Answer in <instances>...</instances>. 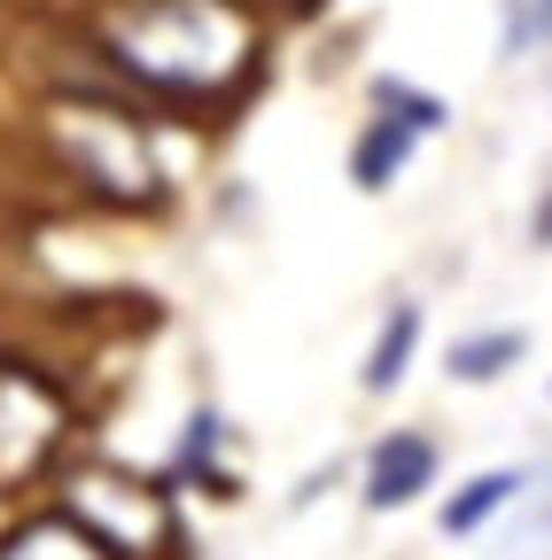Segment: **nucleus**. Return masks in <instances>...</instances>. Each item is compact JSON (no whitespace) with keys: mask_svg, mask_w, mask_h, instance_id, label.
I'll list each match as a JSON object with an SVG mask.
<instances>
[{"mask_svg":"<svg viewBox=\"0 0 552 560\" xmlns=\"http://www.w3.org/2000/svg\"><path fill=\"white\" fill-rule=\"evenodd\" d=\"M47 125H55L62 172H71L86 195H102L117 210H156L172 195L164 187V164L149 149L141 109H125V102H62Z\"/></svg>","mask_w":552,"mask_h":560,"instance_id":"nucleus-2","label":"nucleus"},{"mask_svg":"<svg viewBox=\"0 0 552 560\" xmlns=\"http://www.w3.org/2000/svg\"><path fill=\"white\" fill-rule=\"evenodd\" d=\"M62 452V397L32 366H0V490L32 482Z\"/></svg>","mask_w":552,"mask_h":560,"instance_id":"nucleus-4","label":"nucleus"},{"mask_svg":"<svg viewBox=\"0 0 552 560\" xmlns=\"http://www.w3.org/2000/svg\"><path fill=\"white\" fill-rule=\"evenodd\" d=\"M412 156H421V132L412 125H397V117H374L366 109V125H359V140H351V187L359 195H389L404 172H412Z\"/></svg>","mask_w":552,"mask_h":560,"instance_id":"nucleus-6","label":"nucleus"},{"mask_svg":"<svg viewBox=\"0 0 552 560\" xmlns=\"http://www.w3.org/2000/svg\"><path fill=\"white\" fill-rule=\"evenodd\" d=\"M436 467H444V444L428 429H389L374 452H366V506L374 514H397L412 499L436 490Z\"/></svg>","mask_w":552,"mask_h":560,"instance_id":"nucleus-5","label":"nucleus"},{"mask_svg":"<svg viewBox=\"0 0 552 560\" xmlns=\"http://www.w3.org/2000/svg\"><path fill=\"white\" fill-rule=\"evenodd\" d=\"M86 39L125 94L164 109L234 102L265 62V24L249 0H109Z\"/></svg>","mask_w":552,"mask_h":560,"instance_id":"nucleus-1","label":"nucleus"},{"mask_svg":"<svg viewBox=\"0 0 552 560\" xmlns=\"http://www.w3.org/2000/svg\"><path fill=\"white\" fill-rule=\"evenodd\" d=\"M55 514H71L102 552L117 560H149L156 545H179V522H172V490L149 482L141 467H117V459H79L62 475V499Z\"/></svg>","mask_w":552,"mask_h":560,"instance_id":"nucleus-3","label":"nucleus"},{"mask_svg":"<svg viewBox=\"0 0 552 560\" xmlns=\"http://www.w3.org/2000/svg\"><path fill=\"white\" fill-rule=\"evenodd\" d=\"M421 327H428V312H421V296H397L389 312H381V327H374V342H366V366H359V389H397L404 374H412V350H421Z\"/></svg>","mask_w":552,"mask_h":560,"instance_id":"nucleus-7","label":"nucleus"},{"mask_svg":"<svg viewBox=\"0 0 552 560\" xmlns=\"http://www.w3.org/2000/svg\"><path fill=\"white\" fill-rule=\"evenodd\" d=\"M521 490H529V467H482L459 499H444V537H474L491 514H506Z\"/></svg>","mask_w":552,"mask_h":560,"instance_id":"nucleus-10","label":"nucleus"},{"mask_svg":"<svg viewBox=\"0 0 552 560\" xmlns=\"http://www.w3.org/2000/svg\"><path fill=\"white\" fill-rule=\"evenodd\" d=\"M529 249H552V172L537 187V210H529Z\"/></svg>","mask_w":552,"mask_h":560,"instance_id":"nucleus-13","label":"nucleus"},{"mask_svg":"<svg viewBox=\"0 0 552 560\" xmlns=\"http://www.w3.org/2000/svg\"><path fill=\"white\" fill-rule=\"evenodd\" d=\"M0 560H117V552H102L71 514H24L16 529H0Z\"/></svg>","mask_w":552,"mask_h":560,"instance_id":"nucleus-8","label":"nucleus"},{"mask_svg":"<svg viewBox=\"0 0 552 560\" xmlns=\"http://www.w3.org/2000/svg\"><path fill=\"white\" fill-rule=\"evenodd\" d=\"M552 47V0H498V62H537Z\"/></svg>","mask_w":552,"mask_h":560,"instance_id":"nucleus-12","label":"nucleus"},{"mask_svg":"<svg viewBox=\"0 0 552 560\" xmlns=\"http://www.w3.org/2000/svg\"><path fill=\"white\" fill-rule=\"evenodd\" d=\"M529 359V327H482V335H459L444 350V374L451 382H498Z\"/></svg>","mask_w":552,"mask_h":560,"instance_id":"nucleus-9","label":"nucleus"},{"mask_svg":"<svg viewBox=\"0 0 552 560\" xmlns=\"http://www.w3.org/2000/svg\"><path fill=\"white\" fill-rule=\"evenodd\" d=\"M366 109H374V117H397V125H412L421 140L451 125V102H444V94H428V86H412V79H397V70L366 86Z\"/></svg>","mask_w":552,"mask_h":560,"instance_id":"nucleus-11","label":"nucleus"}]
</instances>
